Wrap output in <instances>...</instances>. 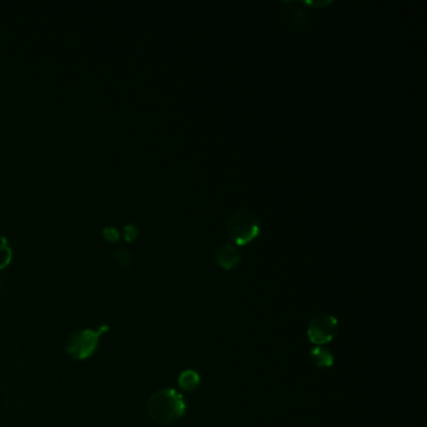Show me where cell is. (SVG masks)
I'll list each match as a JSON object with an SVG mask.
<instances>
[{
  "instance_id": "obj_5",
  "label": "cell",
  "mask_w": 427,
  "mask_h": 427,
  "mask_svg": "<svg viewBox=\"0 0 427 427\" xmlns=\"http://www.w3.org/2000/svg\"><path fill=\"white\" fill-rule=\"evenodd\" d=\"M216 259L222 268L233 270L234 267L240 265L242 254H241L238 247L231 245V243H225L217 248Z\"/></svg>"
},
{
  "instance_id": "obj_8",
  "label": "cell",
  "mask_w": 427,
  "mask_h": 427,
  "mask_svg": "<svg viewBox=\"0 0 427 427\" xmlns=\"http://www.w3.org/2000/svg\"><path fill=\"white\" fill-rule=\"evenodd\" d=\"M13 257L12 247L9 246L8 240L0 234V270L6 268Z\"/></svg>"
},
{
  "instance_id": "obj_4",
  "label": "cell",
  "mask_w": 427,
  "mask_h": 427,
  "mask_svg": "<svg viewBox=\"0 0 427 427\" xmlns=\"http://www.w3.org/2000/svg\"><path fill=\"white\" fill-rule=\"evenodd\" d=\"M338 321L329 313H322L313 318L310 322L307 335L312 343L322 346L330 342L336 335Z\"/></svg>"
},
{
  "instance_id": "obj_9",
  "label": "cell",
  "mask_w": 427,
  "mask_h": 427,
  "mask_svg": "<svg viewBox=\"0 0 427 427\" xmlns=\"http://www.w3.org/2000/svg\"><path fill=\"white\" fill-rule=\"evenodd\" d=\"M102 233H103L104 238L107 241H110V242H116V241L119 240V237H121V233H119L116 226L104 227Z\"/></svg>"
},
{
  "instance_id": "obj_3",
  "label": "cell",
  "mask_w": 427,
  "mask_h": 427,
  "mask_svg": "<svg viewBox=\"0 0 427 427\" xmlns=\"http://www.w3.org/2000/svg\"><path fill=\"white\" fill-rule=\"evenodd\" d=\"M259 217L247 209L236 211L227 222V233L236 246H245L252 242L259 237Z\"/></svg>"
},
{
  "instance_id": "obj_1",
  "label": "cell",
  "mask_w": 427,
  "mask_h": 427,
  "mask_svg": "<svg viewBox=\"0 0 427 427\" xmlns=\"http://www.w3.org/2000/svg\"><path fill=\"white\" fill-rule=\"evenodd\" d=\"M187 405L183 396L173 388H163L155 392L147 402V412L152 420L161 425H171L186 414Z\"/></svg>"
},
{
  "instance_id": "obj_2",
  "label": "cell",
  "mask_w": 427,
  "mask_h": 427,
  "mask_svg": "<svg viewBox=\"0 0 427 427\" xmlns=\"http://www.w3.org/2000/svg\"><path fill=\"white\" fill-rule=\"evenodd\" d=\"M108 331H110L108 324H101L98 329H83L76 331L67 340L65 352L71 358L78 361L88 360L96 354L102 337Z\"/></svg>"
},
{
  "instance_id": "obj_10",
  "label": "cell",
  "mask_w": 427,
  "mask_h": 427,
  "mask_svg": "<svg viewBox=\"0 0 427 427\" xmlns=\"http://www.w3.org/2000/svg\"><path fill=\"white\" fill-rule=\"evenodd\" d=\"M123 236L124 238L128 241V242L134 240L137 236H138V228L134 225H132V223L125 225L123 228Z\"/></svg>"
},
{
  "instance_id": "obj_7",
  "label": "cell",
  "mask_w": 427,
  "mask_h": 427,
  "mask_svg": "<svg viewBox=\"0 0 427 427\" xmlns=\"http://www.w3.org/2000/svg\"><path fill=\"white\" fill-rule=\"evenodd\" d=\"M200 382H201L200 375L193 369L183 371L178 378V385L184 391H193L200 386Z\"/></svg>"
},
{
  "instance_id": "obj_6",
  "label": "cell",
  "mask_w": 427,
  "mask_h": 427,
  "mask_svg": "<svg viewBox=\"0 0 427 427\" xmlns=\"http://www.w3.org/2000/svg\"><path fill=\"white\" fill-rule=\"evenodd\" d=\"M311 361L318 367L326 369L333 365V356L329 349L317 346L311 351Z\"/></svg>"
},
{
  "instance_id": "obj_11",
  "label": "cell",
  "mask_w": 427,
  "mask_h": 427,
  "mask_svg": "<svg viewBox=\"0 0 427 427\" xmlns=\"http://www.w3.org/2000/svg\"><path fill=\"white\" fill-rule=\"evenodd\" d=\"M116 259L119 261V263L122 265H128L130 262V254L125 248H119L116 250Z\"/></svg>"
}]
</instances>
